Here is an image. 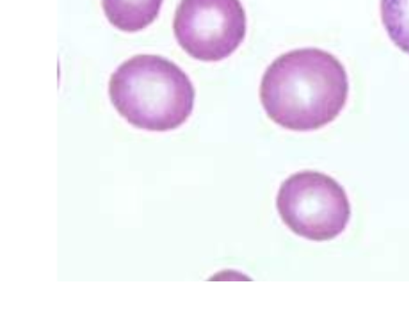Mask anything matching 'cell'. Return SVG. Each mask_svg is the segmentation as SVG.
<instances>
[{
	"label": "cell",
	"instance_id": "7a4b0ae2",
	"mask_svg": "<svg viewBox=\"0 0 409 325\" xmlns=\"http://www.w3.org/2000/svg\"><path fill=\"white\" fill-rule=\"evenodd\" d=\"M109 96L117 112L134 127L170 132L189 119L196 91L176 64L159 55H140L113 73Z\"/></svg>",
	"mask_w": 409,
	"mask_h": 325
},
{
	"label": "cell",
	"instance_id": "6da1fadb",
	"mask_svg": "<svg viewBox=\"0 0 409 325\" xmlns=\"http://www.w3.org/2000/svg\"><path fill=\"white\" fill-rule=\"evenodd\" d=\"M348 95L344 65L321 49H297L280 55L261 80L260 100L267 117L294 132H312L333 122Z\"/></svg>",
	"mask_w": 409,
	"mask_h": 325
},
{
	"label": "cell",
	"instance_id": "8992f818",
	"mask_svg": "<svg viewBox=\"0 0 409 325\" xmlns=\"http://www.w3.org/2000/svg\"><path fill=\"white\" fill-rule=\"evenodd\" d=\"M381 13L389 38L409 53V0H382Z\"/></svg>",
	"mask_w": 409,
	"mask_h": 325
},
{
	"label": "cell",
	"instance_id": "277c9868",
	"mask_svg": "<svg viewBox=\"0 0 409 325\" xmlns=\"http://www.w3.org/2000/svg\"><path fill=\"white\" fill-rule=\"evenodd\" d=\"M174 33L194 59L220 61L245 38L243 6L240 0H181L175 13Z\"/></svg>",
	"mask_w": 409,
	"mask_h": 325
},
{
	"label": "cell",
	"instance_id": "5b68a950",
	"mask_svg": "<svg viewBox=\"0 0 409 325\" xmlns=\"http://www.w3.org/2000/svg\"><path fill=\"white\" fill-rule=\"evenodd\" d=\"M164 0H102L105 14L117 29L136 32L151 25Z\"/></svg>",
	"mask_w": 409,
	"mask_h": 325
},
{
	"label": "cell",
	"instance_id": "3957f363",
	"mask_svg": "<svg viewBox=\"0 0 409 325\" xmlns=\"http://www.w3.org/2000/svg\"><path fill=\"white\" fill-rule=\"evenodd\" d=\"M276 206L284 223L294 234L312 241L339 236L351 218L344 188L322 173H297L282 183Z\"/></svg>",
	"mask_w": 409,
	"mask_h": 325
}]
</instances>
